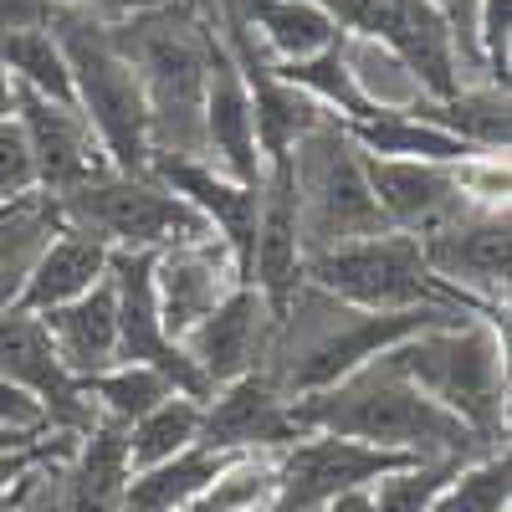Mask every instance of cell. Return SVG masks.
<instances>
[{"instance_id":"cell-1","label":"cell","mask_w":512,"mask_h":512,"mask_svg":"<svg viewBox=\"0 0 512 512\" xmlns=\"http://www.w3.org/2000/svg\"><path fill=\"white\" fill-rule=\"evenodd\" d=\"M292 420L303 436H344L364 441L379 451H400L410 461H477L497 446H487L477 431L441 410L431 395H420L415 384L395 369L390 354L369 359L349 379L328 384L318 395L292 400Z\"/></svg>"},{"instance_id":"cell-2","label":"cell","mask_w":512,"mask_h":512,"mask_svg":"<svg viewBox=\"0 0 512 512\" xmlns=\"http://www.w3.org/2000/svg\"><path fill=\"white\" fill-rule=\"evenodd\" d=\"M108 41L134 67L144 103H149V144L154 154H180L205 159L200 139V108H205V82L210 57H216V31L190 16V6L164 0V6L128 16L108 26Z\"/></svg>"},{"instance_id":"cell-3","label":"cell","mask_w":512,"mask_h":512,"mask_svg":"<svg viewBox=\"0 0 512 512\" xmlns=\"http://www.w3.org/2000/svg\"><path fill=\"white\" fill-rule=\"evenodd\" d=\"M395 369L487 446H507V318H461L390 349Z\"/></svg>"},{"instance_id":"cell-4","label":"cell","mask_w":512,"mask_h":512,"mask_svg":"<svg viewBox=\"0 0 512 512\" xmlns=\"http://www.w3.org/2000/svg\"><path fill=\"white\" fill-rule=\"evenodd\" d=\"M52 36L62 41V57L72 72V103L88 118L93 139L103 144L108 164L118 175H149L154 164V144H149V103L134 67L123 62V52L108 41V26L82 16V11H62Z\"/></svg>"},{"instance_id":"cell-5","label":"cell","mask_w":512,"mask_h":512,"mask_svg":"<svg viewBox=\"0 0 512 512\" xmlns=\"http://www.w3.org/2000/svg\"><path fill=\"white\" fill-rule=\"evenodd\" d=\"M292 190H297V231H303V262L318 251L384 236L374 190L364 180V159L349 144L344 123L323 118L308 139H297L287 154Z\"/></svg>"},{"instance_id":"cell-6","label":"cell","mask_w":512,"mask_h":512,"mask_svg":"<svg viewBox=\"0 0 512 512\" xmlns=\"http://www.w3.org/2000/svg\"><path fill=\"white\" fill-rule=\"evenodd\" d=\"M57 221L67 231L93 236L108 251H169V246H185V241H205L216 236L195 210L169 195L154 175H118V169H103L88 185H77L67 195L52 200Z\"/></svg>"},{"instance_id":"cell-7","label":"cell","mask_w":512,"mask_h":512,"mask_svg":"<svg viewBox=\"0 0 512 512\" xmlns=\"http://www.w3.org/2000/svg\"><path fill=\"white\" fill-rule=\"evenodd\" d=\"M303 287L333 297V303H344V308H359V313H410V308L466 313L431 277V267H425V256H420V241L400 236V231H384V236H369V241H349V246L308 256Z\"/></svg>"},{"instance_id":"cell-8","label":"cell","mask_w":512,"mask_h":512,"mask_svg":"<svg viewBox=\"0 0 512 512\" xmlns=\"http://www.w3.org/2000/svg\"><path fill=\"white\" fill-rule=\"evenodd\" d=\"M318 6L338 21L344 36L374 41L390 57H400L431 103H446L466 88L456 36L431 0H318Z\"/></svg>"},{"instance_id":"cell-9","label":"cell","mask_w":512,"mask_h":512,"mask_svg":"<svg viewBox=\"0 0 512 512\" xmlns=\"http://www.w3.org/2000/svg\"><path fill=\"white\" fill-rule=\"evenodd\" d=\"M420 256L431 277L477 318H507V210H466L451 226L420 236Z\"/></svg>"},{"instance_id":"cell-10","label":"cell","mask_w":512,"mask_h":512,"mask_svg":"<svg viewBox=\"0 0 512 512\" xmlns=\"http://www.w3.org/2000/svg\"><path fill=\"white\" fill-rule=\"evenodd\" d=\"M108 287H113V308H118V364H149L175 384V395L205 405L210 390H205L200 369L159 328L154 251H108Z\"/></svg>"},{"instance_id":"cell-11","label":"cell","mask_w":512,"mask_h":512,"mask_svg":"<svg viewBox=\"0 0 512 512\" xmlns=\"http://www.w3.org/2000/svg\"><path fill=\"white\" fill-rule=\"evenodd\" d=\"M277 349V313L267 308V297L256 287H236L226 303H216L195 333L185 338V354L200 369L205 390H221V384H236L246 374H267Z\"/></svg>"},{"instance_id":"cell-12","label":"cell","mask_w":512,"mask_h":512,"mask_svg":"<svg viewBox=\"0 0 512 512\" xmlns=\"http://www.w3.org/2000/svg\"><path fill=\"white\" fill-rule=\"evenodd\" d=\"M0 374L47 405L52 431L88 436L98 425V405L88 395V384H77L62 369L52 338H47V323H41L36 313H21V308L0 313Z\"/></svg>"},{"instance_id":"cell-13","label":"cell","mask_w":512,"mask_h":512,"mask_svg":"<svg viewBox=\"0 0 512 512\" xmlns=\"http://www.w3.org/2000/svg\"><path fill=\"white\" fill-rule=\"evenodd\" d=\"M241 287V267L226 251L221 236L205 241H185L154 256V303H159V328L169 344L185 349V338L195 333V323L226 303V297Z\"/></svg>"},{"instance_id":"cell-14","label":"cell","mask_w":512,"mask_h":512,"mask_svg":"<svg viewBox=\"0 0 512 512\" xmlns=\"http://www.w3.org/2000/svg\"><path fill=\"white\" fill-rule=\"evenodd\" d=\"M364 159V180L374 190V205L390 231L400 236H431L441 226H451L466 210H482L466 200L461 190V164H415V159Z\"/></svg>"},{"instance_id":"cell-15","label":"cell","mask_w":512,"mask_h":512,"mask_svg":"<svg viewBox=\"0 0 512 512\" xmlns=\"http://www.w3.org/2000/svg\"><path fill=\"white\" fill-rule=\"evenodd\" d=\"M297 436L292 400L272 384V374H246L236 384L210 390L200 405V446L221 456H246V451H287Z\"/></svg>"},{"instance_id":"cell-16","label":"cell","mask_w":512,"mask_h":512,"mask_svg":"<svg viewBox=\"0 0 512 512\" xmlns=\"http://www.w3.org/2000/svg\"><path fill=\"white\" fill-rule=\"evenodd\" d=\"M16 123H21L31 164H36V190L47 200H57L77 185H88L93 175H103V169H113L103 144L93 139L88 118L67 103H47V98L16 88Z\"/></svg>"},{"instance_id":"cell-17","label":"cell","mask_w":512,"mask_h":512,"mask_svg":"<svg viewBox=\"0 0 512 512\" xmlns=\"http://www.w3.org/2000/svg\"><path fill=\"white\" fill-rule=\"evenodd\" d=\"M246 287L262 292L277 318L303 287V231H297V190H292L287 159H272L262 175V210H256Z\"/></svg>"},{"instance_id":"cell-18","label":"cell","mask_w":512,"mask_h":512,"mask_svg":"<svg viewBox=\"0 0 512 512\" xmlns=\"http://www.w3.org/2000/svg\"><path fill=\"white\" fill-rule=\"evenodd\" d=\"M149 175L180 195L195 216L226 241V251L236 256L241 282H246V262H251V236H256V210H262V185H236L221 169H210L205 159H180V154H154Z\"/></svg>"},{"instance_id":"cell-19","label":"cell","mask_w":512,"mask_h":512,"mask_svg":"<svg viewBox=\"0 0 512 512\" xmlns=\"http://www.w3.org/2000/svg\"><path fill=\"white\" fill-rule=\"evenodd\" d=\"M200 139H205V164L210 169H221V175L236 180V185H262L267 159H262V144H256V123H251L241 72H236L231 52L221 47V36H216V57H210Z\"/></svg>"},{"instance_id":"cell-20","label":"cell","mask_w":512,"mask_h":512,"mask_svg":"<svg viewBox=\"0 0 512 512\" xmlns=\"http://www.w3.org/2000/svg\"><path fill=\"white\" fill-rule=\"evenodd\" d=\"M36 318L47 323L52 349L77 384H88L118 364V308H113L108 277L88 297H77L67 308H52V313H36Z\"/></svg>"},{"instance_id":"cell-21","label":"cell","mask_w":512,"mask_h":512,"mask_svg":"<svg viewBox=\"0 0 512 512\" xmlns=\"http://www.w3.org/2000/svg\"><path fill=\"white\" fill-rule=\"evenodd\" d=\"M103 277H108V246H98L93 236H82V231L57 226V236L41 246V256L31 262L16 308L21 313L67 308V303H77V297H88Z\"/></svg>"},{"instance_id":"cell-22","label":"cell","mask_w":512,"mask_h":512,"mask_svg":"<svg viewBox=\"0 0 512 512\" xmlns=\"http://www.w3.org/2000/svg\"><path fill=\"white\" fill-rule=\"evenodd\" d=\"M231 11L251 26L256 47L272 62H308V57H323L344 41L338 21L318 0H241Z\"/></svg>"},{"instance_id":"cell-23","label":"cell","mask_w":512,"mask_h":512,"mask_svg":"<svg viewBox=\"0 0 512 512\" xmlns=\"http://www.w3.org/2000/svg\"><path fill=\"white\" fill-rule=\"evenodd\" d=\"M344 134L369 159H415V164H461L477 149H466L456 134L425 123L415 113H374L364 123H344Z\"/></svg>"},{"instance_id":"cell-24","label":"cell","mask_w":512,"mask_h":512,"mask_svg":"<svg viewBox=\"0 0 512 512\" xmlns=\"http://www.w3.org/2000/svg\"><path fill=\"white\" fill-rule=\"evenodd\" d=\"M128 477V431L98 420L72 451V512H123Z\"/></svg>"},{"instance_id":"cell-25","label":"cell","mask_w":512,"mask_h":512,"mask_svg":"<svg viewBox=\"0 0 512 512\" xmlns=\"http://www.w3.org/2000/svg\"><path fill=\"white\" fill-rule=\"evenodd\" d=\"M226 466L221 451H205V446H190L180 456H169L149 472H134L123 487V512H185L210 482Z\"/></svg>"},{"instance_id":"cell-26","label":"cell","mask_w":512,"mask_h":512,"mask_svg":"<svg viewBox=\"0 0 512 512\" xmlns=\"http://www.w3.org/2000/svg\"><path fill=\"white\" fill-rule=\"evenodd\" d=\"M0 67L11 72L16 88L47 98V103H72V72L62 57V41L52 36V26H26V31H0Z\"/></svg>"},{"instance_id":"cell-27","label":"cell","mask_w":512,"mask_h":512,"mask_svg":"<svg viewBox=\"0 0 512 512\" xmlns=\"http://www.w3.org/2000/svg\"><path fill=\"white\" fill-rule=\"evenodd\" d=\"M277 451L226 456V466L185 512H272L277 502Z\"/></svg>"},{"instance_id":"cell-28","label":"cell","mask_w":512,"mask_h":512,"mask_svg":"<svg viewBox=\"0 0 512 512\" xmlns=\"http://www.w3.org/2000/svg\"><path fill=\"white\" fill-rule=\"evenodd\" d=\"M190 446H200V400L169 395L159 410L128 425V472H149Z\"/></svg>"},{"instance_id":"cell-29","label":"cell","mask_w":512,"mask_h":512,"mask_svg":"<svg viewBox=\"0 0 512 512\" xmlns=\"http://www.w3.org/2000/svg\"><path fill=\"white\" fill-rule=\"evenodd\" d=\"M88 395L98 405V420H113V425L128 431L134 420H144L149 410H159L169 395H175V384L149 364H113L108 374L88 379Z\"/></svg>"},{"instance_id":"cell-30","label":"cell","mask_w":512,"mask_h":512,"mask_svg":"<svg viewBox=\"0 0 512 512\" xmlns=\"http://www.w3.org/2000/svg\"><path fill=\"white\" fill-rule=\"evenodd\" d=\"M507 507H512V456H507V446L456 466V477L431 502V512H507Z\"/></svg>"},{"instance_id":"cell-31","label":"cell","mask_w":512,"mask_h":512,"mask_svg":"<svg viewBox=\"0 0 512 512\" xmlns=\"http://www.w3.org/2000/svg\"><path fill=\"white\" fill-rule=\"evenodd\" d=\"M456 466L466 461H410L400 472L374 482V512H431L441 487L456 477Z\"/></svg>"},{"instance_id":"cell-32","label":"cell","mask_w":512,"mask_h":512,"mask_svg":"<svg viewBox=\"0 0 512 512\" xmlns=\"http://www.w3.org/2000/svg\"><path fill=\"white\" fill-rule=\"evenodd\" d=\"M507 31H512V0H477L472 41L482 57V82L497 93H507Z\"/></svg>"},{"instance_id":"cell-33","label":"cell","mask_w":512,"mask_h":512,"mask_svg":"<svg viewBox=\"0 0 512 512\" xmlns=\"http://www.w3.org/2000/svg\"><path fill=\"white\" fill-rule=\"evenodd\" d=\"M41 195L36 190V164H31V149H26V134L21 123H0V205H21Z\"/></svg>"},{"instance_id":"cell-34","label":"cell","mask_w":512,"mask_h":512,"mask_svg":"<svg viewBox=\"0 0 512 512\" xmlns=\"http://www.w3.org/2000/svg\"><path fill=\"white\" fill-rule=\"evenodd\" d=\"M0 431H16V436H52V415L31 390L11 384L0 374Z\"/></svg>"},{"instance_id":"cell-35","label":"cell","mask_w":512,"mask_h":512,"mask_svg":"<svg viewBox=\"0 0 512 512\" xmlns=\"http://www.w3.org/2000/svg\"><path fill=\"white\" fill-rule=\"evenodd\" d=\"M431 6L446 16V26L456 36L461 77H466V88H472V77H482V57H477V41H472V11H477V0H431ZM482 88H487V82H482Z\"/></svg>"},{"instance_id":"cell-36","label":"cell","mask_w":512,"mask_h":512,"mask_svg":"<svg viewBox=\"0 0 512 512\" xmlns=\"http://www.w3.org/2000/svg\"><path fill=\"white\" fill-rule=\"evenodd\" d=\"M67 6L62 0H0V31H26V26H57Z\"/></svg>"},{"instance_id":"cell-37","label":"cell","mask_w":512,"mask_h":512,"mask_svg":"<svg viewBox=\"0 0 512 512\" xmlns=\"http://www.w3.org/2000/svg\"><path fill=\"white\" fill-rule=\"evenodd\" d=\"M62 6H72V11H82V16L113 26V21H128V16H144V11L164 6V0H62Z\"/></svg>"},{"instance_id":"cell-38","label":"cell","mask_w":512,"mask_h":512,"mask_svg":"<svg viewBox=\"0 0 512 512\" xmlns=\"http://www.w3.org/2000/svg\"><path fill=\"white\" fill-rule=\"evenodd\" d=\"M318 512H374V487H354V492H338L333 502H323Z\"/></svg>"},{"instance_id":"cell-39","label":"cell","mask_w":512,"mask_h":512,"mask_svg":"<svg viewBox=\"0 0 512 512\" xmlns=\"http://www.w3.org/2000/svg\"><path fill=\"white\" fill-rule=\"evenodd\" d=\"M16 118V82H11V72L0 67V123H11Z\"/></svg>"},{"instance_id":"cell-40","label":"cell","mask_w":512,"mask_h":512,"mask_svg":"<svg viewBox=\"0 0 512 512\" xmlns=\"http://www.w3.org/2000/svg\"><path fill=\"white\" fill-rule=\"evenodd\" d=\"M41 436H16V431H0V456H11V451H31Z\"/></svg>"},{"instance_id":"cell-41","label":"cell","mask_w":512,"mask_h":512,"mask_svg":"<svg viewBox=\"0 0 512 512\" xmlns=\"http://www.w3.org/2000/svg\"><path fill=\"white\" fill-rule=\"evenodd\" d=\"M31 200H36V195H31ZM21 205H26V200H21ZM21 205H0V221H11V216H16Z\"/></svg>"}]
</instances>
